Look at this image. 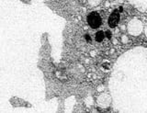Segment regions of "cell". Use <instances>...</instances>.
<instances>
[{
  "mask_svg": "<svg viewBox=\"0 0 147 113\" xmlns=\"http://www.w3.org/2000/svg\"><path fill=\"white\" fill-rule=\"evenodd\" d=\"M87 24H88L92 29H98L101 25V17L98 13L91 12L86 17Z\"/></svg>",
  "mask_w": 147,
  "mask_h": 113,
  "instance_id": "1",
  "label": "cell"
},
{
  "mask_svg": "<svg viewBox=\"0 0 147 113\" xmlns=\"http://www.w3.org/2000/svg\"><path fill=\"white\" fill-rule=\"evenodd\" d=\"M119 21V13L117 10H115L114 12H112L111 14H110L109 17V20H108L109 26L111 29H114L115 27L118 25Z\"/></svg>",
  "mask_w": 147,
  "mask_h": 113,
  "instance_id": "2",
  "label": "cell"
},
{
  "mask_svg": "<svg viewBox=\"0 0 147 113\" xmlns=\"http://www.w3.org/2000/svg\"><path fill=\"white\" fill-rule=\"evenodd\" d=\"M105 33L103 32V31H98V33L96 34V40L98 42H101L102 40H104V38H105Z\"/></svg>",
  "mask_w": 147,
  "mask_h": 113,
  "instance_id": "3",
  "label": "cell"
},
{
  "mask_svg": "<svg viewBox=\"0 0 147 113\" xmlns=\"http://www.w3.org/2000/svg\"><path fill=\"white\" fill-rule=\"evenodd\" d=\"M85 39H86V40L87 42H91V38H90V36L88 34L85 35Z\"/></svg>",
  "mask_w": 147,
  "mask_h": 113,
  "instance_id": "4",
  "label": "cell"
},
{
  "mask_svg": "<svg viewBox=\"0 0 147 113\" xmlns=\"http://www.w3.org/2000/svg\"><path fill=\"white\" fill-rule=\"evenodd\" d=\"M106 36H107V38L110 39L111 38V32L110 31H106Z\"/></svg>",
  "mask_w": 147,
  "mask_h": 113,
  "instance_id": "5",
  "label": "cell"
},
{
  "mask_svg": "<svg viewBox=\"0 0 147 113\" xmlns=\"http://www.w3.org/2000/svg\"><path fill=\"white\" fill-rule=\"evenodd\" d=\"M123 10V8H122V7H119V12H121Z\"/></svg>",
  "mask_w": 147,
  "mask_h": 113,
  "instance_id": "6",
  "label": "cell"
}]
</instances>
